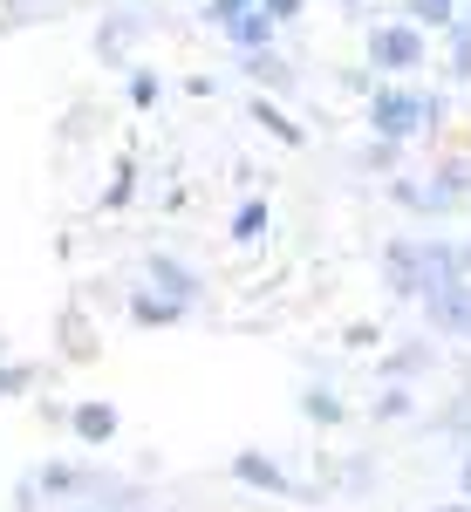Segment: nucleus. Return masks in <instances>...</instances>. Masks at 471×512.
Instances as JSON below:
<instances>
[{
  "mask_svg": "<svg viewBox=\"0 0 471 512\" xmlns=\"http://www.w3.org/2000/svg\"><path fill=\"white\" fill-rule=\"evenodd\" d=\"M424 117H431V110H424V96H403V89L376 96V130H383V137H410Z\"/></svg>",
  "mask_w": 471,
  "mask_h": 512,
  "instance_id": "f257e3e1",
  "label": "nucleus"
},
{
  "mask_svg": "<svg viewBox=\"0 0 471 512\" xmlns=\"http://www.w3.org/2000/svg\"><path fill=\"white\" fill-rule=\"evenodd\" d=\"M465 267H471V253H465Z\"/></svg>",
  "mask_w": 471,
  "mask_h": 512,
  "instance_id": "9d476101",
  "label": "nucleus"
},
{
  "mask_svg": "<svg viewBox=\"0 0 471 512\" xmlns=\"http://www.w3.org/2000/svg\"><path fill=\"white\" fill-rule=\"evenodd\" d=\"M465 492H471V465H465Z\"/></svg>",
  "mask_w": 471,
  "mask_h": 512,
  "instance_id": "1a4fd4ad",
  "label": "nucleus"
},
{
  "mask_svg": "<svg viewBox=\"0 0 471 512\" xmlns=\"http://www.w3.org/2000/svg\"><path fill=\"white\" fill-rule=\"evenodd\" d=\"M369 48H376V62H390V69H410V62L424 55V35H417V28H383V35L369 41Z\"/></svg>",
  "mask_w": 471,
  "mask_h": 512,
  "instance_id": "f03ea898",
  "label": "nucleus"
},
{
  "mask_svg": "<svg viewBox=\"0 0 471 512\" xmlns=\"http://www.w3.org/2000/svg\"><path fill=\"white\" fill-rule=\"evenodd\" d=\"M267 233V212H260V205H246V212H239V239H260Z\"/></svg>",
  "mask_w": 471,
  "mask_h": 512,
  "instance_id": "20e7f679",
  "label": "nucleus"
},
{
  "mask_svg": "<svg viewBox=\"0 0 471 512\" xmlns=\"http://www.w3.org/2000/svg\"><path fill=\"white\" fill-rule=\"evenodd\" d=\"M267 7H274V14H294V7H301V0H267Z\"/></svg>",
  "mask_w": 471,
  "mask_h": 512,
  "instance_id": "6e6552de",
  "label": "nucleus"
},
{
  "mask_svg": "<svg viewBox=\"0 0 471 512\" xmlns=\"http://www.w3.org/2000/svg\"><path fill=\"white\" fill-rule=\"evenodd\" d=\"M76 431L89 437V444H103V437L117 431V410H103V403H89V410H76Z\"/></svg>",
  "mask_w": 471,
  "mask_h": 512,
  "instance_id": "7ed1b4c3",
  "label": "nucleus"
},
{
  "mask_svg": "<svg viewBox=\"0 0 471 512\" xmlns=\"http://www.w3.org/2000/svg\"><path fill=\"white\" fill-rule=\"evenodd\" d=\"M417 14L424 21H451V0H417Z\"/></svg>",
  "mask_w": 471,
  "mask_h": 512,
  "instance_id": "423d86ee",
  "label": "nucleus"
},
{
  "mask_svg": "<svg viewBox=\"0 0 471 512\" xmlns=\"http://www.w3.org/2000/svg\"><path fill=\"white\" fill-rule=\"evenodd\" d=\"M239 478H253V485H274V465H267V458H239Z\"/></svg>",
  "mask_w": 471,
  "mask_h": 512,
  "instance_id": "39448f33",
  "label": "nucleus"
},
{
  "mask_svg": "<svg viewBox=\"0 0 471 512\" xmlns=\"http://www.w3.org/2000/svg\"><path fill=\"white\" fill-rule=\"evenodd\" d=\"M239 7H246V0H212V14H239Z\"/></svg>",
  "mask_w": 471,
  "mask_h": 512,
  "instance_id": "0eeeda50",
  "label": "nucleus"
}]
</instances>
